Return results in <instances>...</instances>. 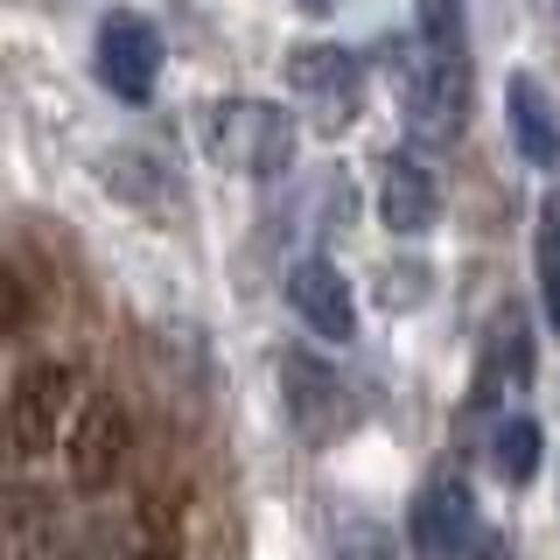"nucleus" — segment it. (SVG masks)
Here are the masks:
<instances>
[{"label":"nucleus","mask_w":560,"mask_h":560,"mask_svg":"<svg viewBox=\"0 0 560 560\" xmlns=\"http://www.w3.org/2000/svg\"><path fill=\"white\" fill-rule=\"evenodd\" d=\"M393 84H399V113L420 148H448L469 127V70H455L442 57L420 49V35L393 43Z\"/></svg>","instance_id":"1"},{"label":"nucleus","mask_w":560,"mask_h":560,"mask_svg":"<svg viewBox=\"0 0 560 560\" xmlns=\"http://www.w3.org/2000/svg\"><path fill=\"white\" fill-rule=\"evenodd\" d=\"M210 154H218L224 168L253 175V183H273V175H288L294 162V113H280L267 98H224L210 105Z\"/></svg>","instance_id":"2"},{"label":"nucleus","mask_w":560,"mask_h":560,"mask_svg":"<svg viewBox=\"0 0 560 560\" xmlns=\"http://www.w3.org/2000/svg\"><path fill=\"white\" fill-rule=\"evenodd\" d=\"M78 372H70L63 358H35L22 364V378H14V393H8V442L14 455H49L57 448V434L63 428H78Z\"/></svg>","instance_id":"3"},{"label":"nucleus","mask_w":560,"mask_h":560,"mask_svg":"<svg viewBox=\"0 0 560 560\" xmlns=\"http://www.w3.org/2000/svg\"><path fill=\"white\" fill-rule=\"evenodd\" d=\"M288 92L315 113V127H350L364 113V57L343 43H302L288 49Z\"/></svg>","instance_id":"4"},{"label":"nucleus","mask_w":560,"mask_h":560,"mask_svg":"<svg viewBox=\"0 0 560 560\" xmlns=\"http://www.w3.org/2000/svg\"><path fill=\"white\" fill-rule=\"evenodd\" d=\"M280 407H288L294 434L308 448H329L350 428V385L337 378V364H323L315 350H280Z\"/></svg>","instance_id":"5"},{"label":"nucleus","mask_w":560,"mask_h":560,"mask_svg":"<svg viewBox=\"0 0 560 560\" xmlns=\"http://www.w3.org/2000/svg\"><path fill=\"white\" fill-rule=\"evenodd\" d=\"M533 385V323H525L518 302H504L490 315L483 343H477V372H469V407L477 413H498Z\"/></svg>","instance_id":"6"},{"label":"nucleus","mask_w":560,"mask_h":560,"mask_svg":"<svg viewBox=\"0 0 560 560\" xmlns=\"http://www.w3.org/2000/svg\"><path fill=\"white\" fill-rule=\"evenodd\" d=\"M154 78H162V35H154V22H140V14L113 8L98 22V84L113 98L140 105L154 92Z\"/></svg>","instance_id":"7"},{"label":"nucleus","mask_w":560,"mask_h":560,"mask_svg":"<svg viewBox=\"0 0 560 560\" xmlns=\"http://www.w3.org/2000/svg\"><path fill=\"white\" fill-rule=\"evenodd\" d=\"M407 533H413V553L420 560H455L469 539L483 533L469 483L448 477V469H442V477H428V483H420V498H413V512H407Z\"/></svg>","instance_id":"8"},{"label":"nucleus","mask_w":560,"mask_h":560,"mask_svg":"<svg viewBox=\"0 0 560 560\" xmlns=\"http://www.w3.org/2000/svg\"><path fill=\"white\" fill-rule=\"evenodd\" d=\"M288 308L302 315L323 343H350L358 337V294L337 273V259H294L288 267Z\"/></svg>","instance_id":"9"},{"label":"nucleus","mask_w":560,"mask_h":560,"mask_svg":"<svg viewBox=\"0 0 560 560\" xmlns=\"http://www.w3.org/2000/svg\"><path fill=\"white\" fill-rule=\"evenodd\" d=\"M378 218L393 238H428L434 218H442V189H434V168L420 154H385L378 162Z\"/></svg>","instance_id":"10"},{"label":"nucleus","mask_w":560,"mask_h":560,"mask_svg":"<svg viewBox=\"0 0 560 560\" xmlns=\"http://www.w3.org/2000/svg\"><path fill=\"white\" fill-rule=\"evenodd\" d=\"M127 463V407L113 393L84 399L78 428H70V483L78 490H105Z\"/></svg>","instance_id":"11"},{"label":"nucleus","mask_w":560,"mask_h":560,"mask_svg":"<svg viewBox=\"0 0 560 560\" xmlns=\"http://www.w3.org/2000/svg\"><path fill=\"white\" fill-rule=\"evenodd\" d=\"M504 113H512V140L518 154L533 168H560V105L547 98V84L525 78V70H512V84H504Z\"/></svg>","instance_id":"12"},{"label":"nucleus","mask_w":560,"mask_h":560,"mask_svg":"<svg viewBox=\"0 0 560 560\" xmlns=\"http://www.w3.org/2000/svg\"><path fill=\"white\" fill-rule=\"evenodd\" d=\"M539 455H547V434H539L533 413H504L498 434H490V469H498L504 483H533L539 477Z\"/></svg>","instance_id":"13"},{"label":"nucleus","mask_w":560,"mask_h":560,"mask_svg":"<svg viewBox=\"0 0 560 560\" xmlns=\"http://www.w3.org/2000/svg\"><path fill=\"white\" fill-rule=\"evenodd\" d=\"M413 35H420L428 57L469 70V14H463V0H413Z\"/></svg>","instance_id":"14"},{"label":"nucleus","mask_w":560,"mask_h":560,"mask_svg":"<svg viewBox=\"0 0 560 560\" xmlns=\"http://www.w3.org/2000/svg\"><path fill=\"white\" fill-rule=\"evenodd\" d=\"M533 273H539V302H547V323L560 329V189L539 203V232H533Z\"/></svg>","instance_id":"15"},{"label":"nucleus","mask_w":560,"mask_h":560,"mask_svg":"<svg viewBox=\"0 0 560 560\" xmlns=\"http://www.w3.org/2000/svg\"><path fill=\"white\" fill-rule=\"evenodd\" d=\"M329 560H399V547H393V533H378V525H350Z\"/></svg>","instance_id":"16"},{"label":"nucleus","mask_w":560,"mask_h":560,"mask_svg":"<svg viewBox=\"0 0 560 560\" xmlns=\"http://www.w3.org/2000/svg\"><path fill=\"white\" fill-rule=\"evenodd\" d=\"M455 560H504V539H498V533H477V539H469V547L455 553Z\"/></svg>","instance_id":"17"},{"label":"nucleus","mask_w":560,"mask_h":560,"mask_svg":"<svg viewBox=\"0 0 560 560\" xmlns=\"http://www.w3.org/2000/svg\"><path fill=\"white\" fill-rule=\"evenodd\" d=\"M133 560H183V553H175V539L148 533V539H140V553H133Z\"/></svg>","instance_id":"18"},{"label":"nucleus","mask_w":560,"mask_h":560,"mask_svg":"<svg viewBox=\"0 0 560 560\" xmlns=\"http://www.w3.org/2000/svg\"><path fill=\"white\" fill-rule=\"evenodd\" d=\"M302 8H308V14H329V8H337V0H302Z\"/></svg>","instance_id":"19"}]
</instances>
